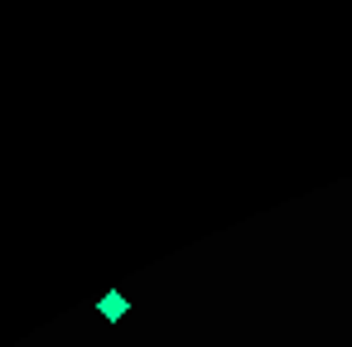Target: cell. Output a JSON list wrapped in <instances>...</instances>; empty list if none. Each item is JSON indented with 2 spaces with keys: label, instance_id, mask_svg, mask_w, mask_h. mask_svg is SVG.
I'll return each instance as SVG.
<instances>
[{
  "label": "cell",
  "instance_id": "cell-1",
  "mask_svg": "<svg viewBox=\"0 0 352 347\" xmlns=\"http://www.w3.org/2000/svg\"><path fill=\"white\" fill-rule=\"evenodd\" d=\"M97 313H102L107 323H121V318L131 313V299H126L121 289H102V294H97Z\"/></svg>",
  "mask_w": 352,
  "mask_h": 347
}]
</instances>
